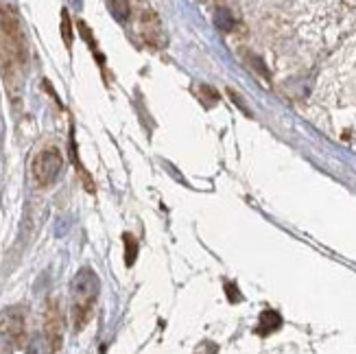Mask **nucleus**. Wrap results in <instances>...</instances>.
<instances>
[{
  "mask_svg": "<svg viewBox=\"0 0 356 354\" xmlns=\"http://www.w3.org/2000/svg\"><path fill=\"white\" fill-rule=\"evenodd\" d=\"M26 59V35L18 13L11 7H0V72L11 97H18Z\"/></svg>",
  "mask_w": 356,
  "mask_h": 354,
  "instance_id": "obj_1",
  "label": "nucleus"
},
{
  "mask_svg": "<svg viewBox=\"0 0 356 354\" xmlns=\"http://www.w3.org/2000/svg\"><path fill=\"white\" fill-rule=\"evenodd\" d=\"M99 278L92 269H81L79 273L72 278L70 291H72V324L74 330L86 328V324L92 317L95 311V304L99 298Z\"/></svg>",
  "mask_w": 356,
  "mask_h": 354,
  "instance_id": "obj_2",
  "label": "nucleus"
},
{
  "mask_svg": "<svg viewBox=\"0 0 356 354\" xmlns=\"http://www.w3.org/2000/svg\"><path fill=\"white\" fill-rule=\"evenodd\" d=\"M61 168H64V156H61V151L55 147H49L35 156L31 171H33V179L38 182V186L46 188L59 177Z\"/></svg>",
  "mask_w": 356,
  "mask_h": 354,
  "instance_id": "obj_3",
  "label": "nucleus"
},
{
  "mask_svg": "<svg viewBox=\"0 0 356 354\" xmlns=\"http://www.w3.org/2000/svg\"><path fill=\"white\" fill-rule=\"evenodd\" d=\"M0 335L3 339L15 348L22 350L26 344V315L20 306H11V309L0 313Z\"/></svg>",
  "mask_w": 356,
  "mask_h": 354,
  "instance_id": "obj_4",
  "label": "nucleus"
},
{
  "mask_svg": "<svg viewBox=\"0 0 356 354\" xmlns=\"http://www.w3.org/2000/svg\"><path fill=\"white\" fill-rule=\"evenodd\" d=\"M44 335H46V344H49V350L51 352H59L61 344H64V317H61L57 300H49V304H46Z\"/></svg>",
  "mask_w": 356,
  "mask_h": 354,
  "instance_id": "obj_5",
  "label": "nucleus"
},
{
  "mask_svg": "<svg viewBox=\"0 0 356 354\" xmlns=\"http://www.w3.org/2000/svg\"><path fill=\"white\" fill-rule=\"evenodd\" d=\"M282 326V317L277 315L275 311H265L260 315V321H258V335L262 337H267L271 335L273 330H277Z\"/></svg>",
  "mask_w": 356,
  "mask_h": 354,
  "instance_id": "obj_6",
  "label": "nucleus"
},
{
  "mask_svg": "<svg viewBox=\"0 0 356 354\" xmlns=\"http://www.w3.org/2000/svg\"><path fill=\"white\" fill-rule=\"evenodd\" d=\"M112 13L116 15V20L125 22L129 18V3L127 0H112Z\"/></svg>",
  "mask_w": 356,
  "mask_h": 354,
  "instance_id": "obj_7",
  "label": "nucleus"
},
{
  "mask_svg": "<svg viewBox=\"0 0 356 354\" xmlns=\"http://www.w3.org/2000/svg\"><path fill=\"white\" fill-rule=\"evenodd\" d=\"M136 254H138V243L131 234H125V263L131 267L134 260H136Z\"/></svg>",
  "mask_w": 356,
  "mask_h": 354,
  "instance_id": "obj_8",
  "label": "nucleus"
},
{
  "mask_svg": "<svg viewBox=\"0 0 356 354\" xmlns=\"http://www.w3.org/2000/svg\"><path fill=\"white\" fill-rule=\"evenodd\" d=\"M61 35H64V42L70 49V46H72V26H70V15H68L66 9L61 11Z\"/></svg>",
  "mask_w": 356,
  "mask_h": 354,
  "instance_id": "obj_9",
  "label": "nucleus"
},
{
  "mask_svg": "<svg viewBox=\"0 0 356 354\" xmlns=\"http://www.w3.org/2000/svg\"><path fill=\"white\" fill-rule=\"evenodd\" d=\"M236 291H238V289H236L234 284H232V282L227 284V298H229V302H234V304L243 300V298H241V293H236Z\"/></svg>",
  "mask_w": 356,
  "mask_h": 354,
  "instance_id": "obj_10",
  "label": "nucleus"
}]
</instances>
